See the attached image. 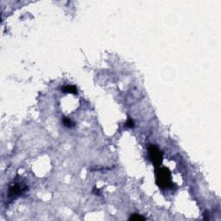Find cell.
I'll return each mask as SVG.
<instances>
[{
    "label": "cell",
    "instance_id": "1",
    "mask_svg": "<svg viewBox=\"0 0 221 221\" xmlns=\"http://www.w3.org/2000/svg\"><path fill=\"white\" fill-rule=\"evenodd\" d=\"M156 184L163 189L169 188L173 185L170 170L165 167H158L156 170Z\"/></svg>",
    "mask_w": 221,
    "mask_h": 221
},
{
    "label": "cell",
    "instance_id": "2",
    "mask_svg": "<svg viewBox=\"0 0 221 221\" xmlns=\"http://www.w3.org/2000/svg\"><path fill=\"white\" fill-rule=\"evenodd\" d=\"M148 153L155 167H160L162 165L163 160V154L162 150L157 146H155L154 144H150L148 147Z\"/></svg>",
    "mask_w": 221,
    "mask_h": 221
},
{
    "label": "cell",
    "instance_id": "3",
    "mask_svg": "<svg viewBox=\"0 0 221 221\" xmlns=\"http://www.w3.org/2000/svg\"><path fill=\"white\" fill-rule=\"evenodd\" d=\"M28 190V186L22 182H13L9 187L8 197L11 200L19 197L20 195Z\"/></svg>",
    "mask_w": 221,
    "mask_h": 221
},
{
    "label": "cell",
    "instance_id": "4",
    "mask_svg": "<svg viewBox=\"0 0 221 221\" xmlns=\"http://www.w3.org/2000/svg\"><path fill=\"white\" fill-rule=\"evenodd\" d=\"M62 93H72V94H77L78 93V90L76 88V86L74 85H64L62 86V89H61Z\"/></svg>",
    "mask_w": 221,
    "mask_h": 221
},
{
    "label": "cell",
    "instance_id": "5",
    "mask_svg": "<svg viewBox=\"0 0 221 221\" xmlns=\"http://www.w3.org/2000/svg\"><path fill=\"white\" fill-rule=\"evenodd\" d=\"M62 123L64 124V126L67 128H73L75 124L74 122L69 117H62Z\"/></svg>",
    "mask_w": 221,
    "mask_h": 221
},
{
    "label": "cell",
    "instance_id": "6",
    "mask_svg": "<svg viewBox=\"0 0 221 221\" xmlns=\"http://www.w3.org/2000/svg\"><path fill=\"white\" fill-rule=\"evenodd\" d=\"M146 219V218L145 217H143V216H141L140 214H134L133 215H131V217H130V220H145Z\"/></svg>",
    "mask_w": 221,
    "mask_h": 221
},
{
    "label": "cell",
    "instance_id": "7",
    "mask_svg": "<svg viewBox=\"0 0 221 221\" xmlns=\"http://www.w3.org/2000/svg\"><path fill=\"white\" fill-rule=\"evenodd\" d=\"M124 126H125L126 128H130V129L133 128V127L135 126L134 121L132 120L131 118H128V119H127V121L125 122V124H124Z\"/></svg>",
    "mask_w": 221,
    "mask_h": 221
}]
</instances>
